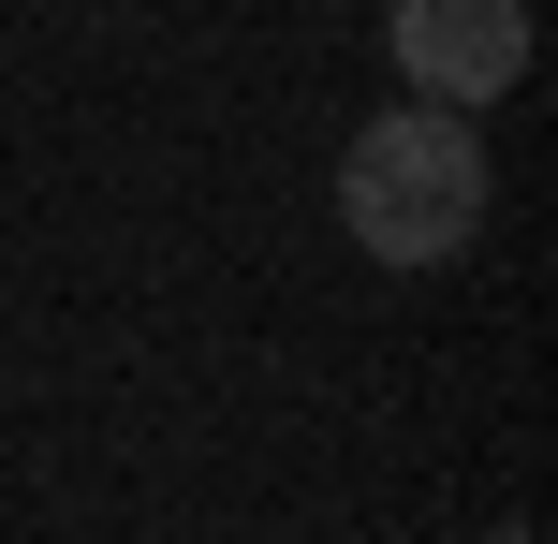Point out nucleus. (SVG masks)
I'll return each instance as SVG.
<instances>
[{
	"label": "nucleus",
	"instance_id": "obj_1",
	"mask_svg": "<svg viewBox=\"0 0 558 544\" xmlns=\"http://www.w3.org/2000/svg\"><path fill=\"white\" fill-rule=\"evenodd\" d=\"M485 133L456 104H383V118H353V147H338V221H353V251L367 265H456L485 235Z\"/></svg>",
	"mask_w": 558,
	"mask_h": 544
},
{
	"label": "nucleus",
	"instance_id": "obj_2",
	"mask_svg": "<svg viewBox=\"0 0 558 544\" xmlns=\"http://www.w3.org/2000/svg\"><path fill=\"white\" fill-rule=\"evenodd\" d=\"M383 59L412 104L485 118L500 88H530V0H383Z\"/></svg>",
	"mask_w": 558,
	"mask_h": 544
},
{
	"label": "nucleus",
	"instance_id": "obj_3",
	"mask_svg": "<svg viewBox=\"0 0 558 544\" xmlns=\"http://www.w3.org/2000/svg\"><path fill=\"white\" fill-rule=\"evenodd\" d=\"M485 544H544V530H530V516H500V530H485Z\"/></svg>",
	"mask_w": 558,
	"mask_h": 544
}]
</instances>
